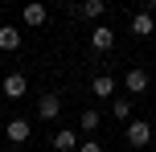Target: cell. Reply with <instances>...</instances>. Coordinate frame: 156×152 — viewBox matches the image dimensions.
<instances>
[{"mask_svg":"<svg viewBox=\"0 0 156 152\" xmlns=\"http://www.w3.org/2000/svg\"><path fill=\"white\" fill-rule=\"evenodd\" d=\"M127 144L132 148H148L152 144V123L148 119H127Z\"/></svg>","mask_w":156,"mask_h":152,"instance_id":"6da1fadb","label":"cell"},{"mask_svg":"<svg viewBox=\"0 0 156 152\" xmlns=\"http://www.w3.org/2000/svg\"><path fill=\"white\" fill-rule=\"evenodd\" d=\"M148 87H152V78H148V70H140V66H132V70L123 74V90L127 95H144Z\"/></svg>","mask_w":156,"mask_h":152,"instance_id":"7a4b0ae2","label":"cell"},{"mask_svg":"<svg viewBox=\"0 0 156 152\" xmlns=\"http://www.w3.org/2000/svg\"><path fill=\"white\" fill-rule=\"evenodd\" d=\"M21 21H25V25H29V29H41V25H45V21H49V8H45V4H41V0H29V4H25V8H21Z\"/></svg>","mask_w":156,"mask_h":152,"instance_id":"3957f363","label":"cell"},{"mask_svg":"<svg viewBox=\"0 0 156 152\" xmlns=\"http://www.w3.org/2000/svg\"><path fill=\"white\" fill-rule=\"evenodd\" d=\"M58 115H62V99L49 90V95H41L37 99V119H45V123H54Z\"/></svg>","mask_w":156,"mask_h":152,"instance_id":"277c9868","label":"cell"},{"mask_svg":"<svg viewBox=\"0 0 156 152\" xmlns=\"http://www.w3.org/2000/svg\"><path fill=\"white\" fill-rule=\"evenodd\" d=\"M0 90H4L8 99H21L25 90H29V78H25L21 70H12V74H4V78H0Z\"/></svg>","mask_w":156,"mask_h":152,"instance_id":"5b68a950","label":"cell"},{"mask_svg":"<svg viewBox=\"0 0 156 152\" xmlns=\"http://www.w3.org/2000/svg\"><path fill=\"white\" fill-rule=\"evenodd\" d=\"M4 136L12 140V144H29L33 128H29V119H21V115H16V119H8V123H4Z\"/></svg>","mask_w":156,"mask_h":152,"instance_id":"8992f818","label":"cell"},{"mask_svg":"<svg viewBox=\"0 0 156 152\" xmlns=\"http://www.w3.org/2000/svg\"><path fill=\"white\" fill-rule=\"evenodd\" d=\"M90 45L99 49V54H107V49L115 45V29H111V25H103V21H99V25H94V29H90Z\"/></svg>","mask_w":156,"mask_h":152,"instance_id":"52a82bcc","label":"cell"},{"mask_svg":"<svg viewBox=\"0 0 156 152\" xmlns=\"http://www.w3.org/2000/svg\"><path fill=\"white\" fill-rule=\"evenodd\" d=\"M152 33H156V16L144 12V8L132 12V37H152Z\"/></svg>","mask_w":156,"mask_h":152,"instance_id":"ba28073f","label":"cell"},{"mask_svg":"<svg viewBox=\"0 0 156 152\" xmlns=\"http://www.w3.org/2000/svg\"><path fill=\"white\" fill-rule=\"evenodd\" d=\"M49 144H54V152H78V132L74 128H58Z\"/></svg>","mask_w":156,"mask_h":152,"instance_id":"9c48e42d","label":"cell"},{"mask_svg":"<svg viewBox=\"0 0 156 152\" xmlns=\"http://www.w3.org/2000/svg\"><path fill=\"white\" fill-rule=\"evenodd\" d=\"M0 49L4 54H16L21 49V29L16 25H0Z\"/></svg>","mask_w":156,"mask_h":152,"instance_id":"30bf717a","label":"cell"},{"mask_svg":"<svg viewBox=\"0 0 156 152\" xmlns=\"http://www.w3.org/2000/svg\"><path fill=\"white\" fill-rule=\"evenodd\" d=\"M103 12H107V0H82V4H78V16H82V21H94V25H99Z\"/></svg>","mask_w":156,"mask_h":152,"instance_id":"8fae6325","label":"cell"},{"mask_svg":"<svg viewBox=\"0 0 156 152\" xmlns=\"http://www.w3.org/2000/svg\"><path fill=\"white\" fill-rule=\"evenodd\" d=\"M90 90H94V99H115V78H111V74H94Z\"/></svg>","mask_w":156,"mask_h":152,"instance_id":"7c38bea8","label":"cell"},{"mask_svg":"<svg viewBox=\"0 0 156 152\" xmlns=\"http://www.w3.org/2000/svg\"><path fill=\"white\" fill-rule=\"evenodd\" d=\"M99 119H103L99 107H86V111H78V128H82V132H99Z\"/></svg>","mask_w":156,"mask_h":152,"instance_id":"4fadbf2b","label":"cell"},{"mask_svg":"<svg viewBox=\"0 0 156 152\" xmlns=\"http://www.w3.org/2000/svg\"><path fill=\"white\" fill-rule=\"evenodd\" d=\"M111 115H115V119H132V99H123V95H115V99H111Z\"/></svg>","mask_w":156,"mask_h":152,"instance_id":"5bb4252c","label":"cell"},{"mask_svg":"<svg viewBox=\"0 0 156 152\" xmlns=\"http://www.w3.org/2000/svg\"><path fill=\"white\" fill-rule=\"evenodd\" d=\"M78 152H103L99 140H78Z\"/></svg>","mask_w":156,"mask_h":152,"instance_id":"9a60e30c","label":"cell"}]
</instances>
